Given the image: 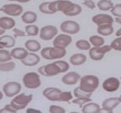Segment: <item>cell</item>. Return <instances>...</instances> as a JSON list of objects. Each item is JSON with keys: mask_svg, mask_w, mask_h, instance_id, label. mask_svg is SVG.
<instances>
[{"mask_svg": "<svg viewBox=\"0 0 121 113\" xmlns=\"http://www.w3.org/2000/svg\"><path fill=\"white\" fill-rule=\"evenodd\" d=\"M21 84L17 82H9L3 85V92L5 96L8 98H12L17 95L21 91Z\"/></svg>", "mask_w": 121, "mask_h": 113, "instance_id": "9", "label": "cell"}, {"mask_svg": "<svg viewBox=\"0 0 121 113\" xmlns=\"http://www.w3.org/2000/svg\"><path fill=\"white\" fill-rule=\"evenodd\" d=\"M73 3L69 0H56V9L57 12H62L64 15H66L69 11Z\"/></svg>", "mask_w": 121, "mask_h": 113, "instance_id": "18", "label": "cell"}, {"mask_svg": "<svg viewBox=\"0 0 121 113\" xmlns=\"http://www.w3.org/2000/svg\"><path fill=\"white\" fill-rule=\"evenodd\" d=\"M72 43V37L68 34H59L56 35L55 38L53 39L52 44L56 47H61V48H66Z\"/></svg>", "mask_w": 121, "mask_h": 113, "instance_id": "13", "label": "cell"}, {"mask_svg": "<svg viewBox=\"0 0 121 113\" xmlns=\"http://www.w3.org/2000/svg\"><path fill=\"white\" fill-rule=\"evenodd\" d=\"M11 59H12V56H11V52L4 49V48L0 49V62L9 61Z\"/></svg>", "mask_w": 121, "mask_h": 113, "instance_id": "34", "label": "cell"}, {"mask_svg": "<svg viewBox=\"0 0 121 113\" xmlns=\"http://www.w3.org/2000/svg\"><path fill=\"white\" fill-rule=\"evenodd\" d=\"M112 48L111 45H104L100 47H93L89 49V56L93 61H100L102 60L107 52H110Z\"/></svg>", "mask_w": 121, "mask_h": 113, "instance_id": "6", "label": "cell"}, {"mask_svg": "<svg viewBox=\"0 0 121 113\" xmlns=\"http://www.w3.org/2000/svg\"><path fill=\"white\" fill-rule=\"evenodd\" d=\"M27 113H41L40 110H37V109H34V108H28L26 110Z\"/></svg>", "mask_w": 121, "mask_h": 113, "instance_id": "44", "label": "cell"}, {"mask_svg": "<svg viewBox=\"0 0 121 113\" xmlns=\"http://www.w3.org/2000/svg\"><path fill=\"white\" fill-rule=\"evenodd\" d=\"M31 0H19V3H28V2H30Z\"/></svg>", "mask_w": 121, "mask_h": 113, "instance_id": "48", "label": "cell"}, {"mask_svg": "<svg viewBox=\"0 0 121 113\" xmlns=\"http://www.w3.org/2000/svg\"><path fill=\"white\" fill-rule=\"evenodd\" d=\"M40 55L45 60H57L66 55V49L61 47H45L40 51Z\"/></svg>", "mask_w": 121, "mask_h": 113, "instance_id": "2", "label": "cell"}, {"mask_svg": "<svg viewBox=\"0 0 121 113\" xmlns=\"http://www.w3.org/2000/svg\"><path fill=\"white\" fill-rule=\"evenodd\" d=\"M82 5H84L85 7H88L89 9L94 10L96 7V4L93 0H83L82 2Z\"/></svg>", "mask_w": 121, "mask_h": 113, "instance_id": "43", "label": "cell"}, {"mask_svg": "<svg viewBox=\"0 0 121 113\" xmlns=\"http://www.w3.org/2000/svg\"><path fill=\"white\" fill-rule=\"evenodd\" d=\"M119 99H120V103H121V95H120V96L119 97Z\"/></svg>", "mask_w": 121, "mask_h": 113, "instance_id": "52", "label": "cell"}, {"mask_svg": "<svg viewBox=\"0 0 121 113\" xmlns=\"http://www.w3.org/2000/svg\"><path fill=\"white\" fill-rule=\"evenodd\" d=\"M25 32L28 36H36L40 32L39 27L35 24H28L25 27Z\"/></svg>", "mask_w": 121, "mask_h": 113, "instance_id": "30", "label": "cell"}, {"mask_svg": "<svg viewBox=\"0 0 121 113\" xmlns=\"http://www.w3.org/2000/svg\"><path fill=\"white\" fill-rule=\"evenodd\" d=\"M120 80H121V78H120Z\"/></svg>", "mask_w": 121, "mask_h": 113, "instance_id": "53", "label": "cell"}, {"mask_svg": "<svg viewBox=\"0 0 121 113\" xmlns=\"http://www.w3.org/2000/svg\"><path fill=\"white\" fill-rule=\"evenodd\" d=\"M43 95L52 102L69 103L73 99V95L70 91H62L56 87H48L43 91Z\"/></svg>", "mask_w": 121, "mask_h": 113, "instance_id": "1", "label": "cell"}, {"mask_svg": "<svg viewBox=\"0 0 121 113\" xmlns=\"http://www.w3.org/2000/svg\"><path fill=\"white\" fill-rule=\"evenodd\" d=\"M33 99L32 95L18 94L11 101V106L16 111L23 110L32 102Z\"/></svg>", "mask_w": 121, "mask_h": 113, "instance_id": "5", "label": "cell"}, {"mask_svg": "<svg viewBox=\"0 0 121 113\" xmlns=\"http://www.w3.org/2000/svg\"><path fill=\"white\" fill-rule=\"evenodd\" d=\"M120 86V82L117 78H108L103 83V89L107 92H115L118 91Z\"/></svg>", "mask_w": 121, "mask_h": 113, "instance_id": "12", "label": "cell"}, {"mask_svg": "<svg viewBox=\"0 0 121 113\" xmlns=\"http://www.w3.org/2000/svg\"><path fill=\"white\" fill-rule=\"evenodd\" d=\"M116 36H121V27L118 29V30L116 31Z\"/></svg>", "mask_w": 121, "mask_h": 113, "instance_id": "46", "label": "cell"}, {"mask_svg": "<svg viewBox=\"0 0 121 113\" xmlns=\"http://www.w3.org/2000/svg\"><path fill=\"white\" fill-rule=\"evenodd\" d=\"M112 15L115 17H120L121 18V3H118L113 6V7L111 9Z\"/></svg>", "mask_w": 121, "mask_h": 113, "instance_id": "38", "label": "cell"}, {"mask_svg": "<svg viewBox=\"0 0 121 113\" xmlns=\"http://www.w3.org/2000/svg\"><path fill=\"white\" fill-rule=\"evenodd\" d=\"M13 33H14V37L15 38H18V37H24V36H27L26 32H23V30L17 28H14L12 29Z\"/></svg>", "mask_w": 121, "mask_h": 113, "instance_id": "41", "label": "cell"}, {"mask_svg": "<svg viewBox=\"0 0 121 113\" xmlns=\"http://www.w3.org/2000/svg\"><path fill=\"white\" fill-rule=\"evenodd\" d=\"M99 85V79L95 75H85L80 78L79 87L86 92L93 93Z\"/></svg>", "mask_w": 121, "mask_h": 113, "instance_id": "3", "label": "cell"}, {"mask_svg": "<svg viewBox=\"0 0 121 113\" xmlns=\"http://www.w3.org/2000/svg\"><path fill=\"white\" fill-rule=\"evenodd\" d=\"M58 34V30L53 25H45L40 29V38L43 40L48 41L55 38V36Z\"/></svg>", "mask_w": 121, "mask_h": 113, "instance_id": "11", "label": "cell"}, {"mask_svg": "<svg viewBox=\"0 0 121 113\" xmlns=\"http://www.w3.org/2000/svg\"><path fill=\"white\" fill-rule=\"evenodd\" d=\"M111 47L112 49L116 51H121V36H118V38L115 39L111 44Z\"/></svg>", "mask_w": 121, "mask_h": 113, "instance_id": "39", "label": "cell"}, {"mask_svg": "<svg viewBox=\"0 0 121 113\" xmlns=\"http://www.w3.org/2000/svg\"><path fill=\"white\" fill-rule=\"evenodd\" d=\"M92 22L97 26L103 24H112L114 23V19L108 14H98L92 17Z\"/></svg>", "mask_w": 121, "mask_h": 113, "instance_id": "15", "label": "cell"}, {"mask_svg": "<svg viewBox=\"0 0 121 113\" xmlns=\"http://www.w3.org/2000/svg\"><path fill=\"white\" fill-rule=\"evenodd\" d=\"M89 42L91 43V45L94 47H100L103 46L105 43V40L103 39L102 36H98V35H94V36H90Z\"/></svg>", "mask_w": 121, "mask_h": 113, "instance_id": "28", "label": "cell"}, {"mask_svg": "<svg viewBox=\"0 0 121 113\" xmlns=\"http://www.w3.org/2000/svg\"><path fill=\"white\" fill-rule=\"evenodd\" d=\"M37 15H36V12L32 11H28L23 12L22 15H21V19H22L23 23L26 24H34L35 22H36L37 20Z\"/></svg>", "mask_w": 121, "mask_h": 113, "instance_id": "21", "label": "cell"}, {"mask_svg": "<svg viewBox=\"0 0 121 113\" xmlns=\"http://www.w3.org/2000/svg\"><path fill=\"white\" fill-rule=\"evenodd\" d=\"M0 44L3 48H12L15 44V37L8 35H3L0 36Z\"/></svg>", "mask_w": 121, "mask_h": 113, "instance_id": "26", "label": "cell"}, {"mask_svg": "<svg viewBox=\"0 0 121 113\" xmlns=\"http://www.w3.org/2000/svg\"><path fill=\"white\" fill-rule=\"evenodd\" d=\"M114 3L112 0H99L97 3V7L102 11H108L113 7Z\"/></svg>", "mask_w": 121, "mask_h": 113, "instance_id": "27", "label": "cell"}, {"mask_svg": "<svg viewBox=\"0 0 121 113\" xmlns=\"http://www.w3.org/2000/svg\"><path fill=\"white\" fill-rule=\"evenodd\" d=\"M17 111L11 106V104H7L4 108L0 109V113H16Z\"/></svg>", "mask_w": 121, "mask_h": 113, "instance_id": "42", "label": "cell"}, {"mask_svg": "<svg viewBox=\"0 0 121 113\" xmlns=\"http://www.w3.org/2000/svg\"><path fill=\"white\" fill-rule=\"evenodd\" d=\"M5 32H6V30H4V29H3V28H0V36H3V35H4L5 34Z\"/></svg>", "mask_w": 121, "mask_h": 113, "instance_id": "47", "label": "cell"}, {"mask_svg": "<svg viewBox=\"0 0 121 113\" xmlns=\"http://www.w3.org/2000/svg\"><path fill=\"white\" fill-rule=\"evenodd\" d=\"M3 92L0 91V101L3 99Z\"/></svg>", "mask_w": 121, "mask_h": 113, "instance_id": "49", "label": "cell"}, {"mask_svg": "<svg viewBox=\"0 0 121 113\" xmlns=\"http://www.w3.org/2000/svg\"><path fill=\"white\" fill-rule=\"evenodd\" d=\"M2 48H3V46L1 45V44H0V49H2Z\"/></svg>", "mask_w": 121, "mask_h": 113, "instance_id": "51", "label": "cell"}, {"mask_svg": "<svg viewBox=\"0 0 121 113\" xmlns=\"http://www.w3.org/2000/svg\"><path fill=\"white\" fill-rule=\"evenodd\" d=\"M60 28L63 33L68 35H75L80 32V25L73 20H65L60 24Z\"/></svg>", "mask_w": 121, "mask_h": 113, "instance_id": "10", "label": "cell"}, {"mask_svg": "<svg viewBox=\"0 0 121 113\" xmlns=\"http://www.w3.org/2000/svg\"><path fill=\"white\" fill-rule=\"evenodd\" d=\"M82 11V9L81 6L77 4V3H73V6L71 7V8H70V10L68 11V13L65 15H67V16H76V15H78L81 14Z\"/></svg>", "mask_w": 121, "mask_h": 113, "instance_id": "31", "label": "cell"}, {"mask_svg": "<svg viewBox=\"0 0 121 113\" xmlns=\"http://www.w3.org/2000/svg\"><path fill=\"white\" fill-rule=\"evenodd\" d=\"M38 73L44 77H53L61 73L60 69L55 61L40 66L38 69Z\"/></svg>", "mask_w": 121, "mask_h": 113, "instance_id": "7", "label": "cell"}, {"mask_svg": "<svg viewBox=\"0 0 121 113\" xmlns=\"http://www.w3.org/2000/svg\"><path fill=\"white\" fill-rule=\"evenodd\" d=\"M24 47L28 52H36L41 49V44L36 40H28L25 42Z\"/></svg>", "mask_w": 121, "mask_h": 113, "instance_id": "23", "label": "cell"}, {"mask_svg": "<svg viewBox=\"0 0 121 113\" xmlns=\"http://www.w3.org/2000/svg\"><path fill=\"white\" fill-rule=\"evenodd\" d=\"M16 67V64L14 61H5L0 62V71L2 72H10L14 70Z\"/></svg>", "mask_w": 121, "mask_h": 113, "instance_id": "29", "label": "cell"}, {"mask_svg": "<svg viewBox=\"0 0 121 113\" xmlns=\"http://www.w3.org/2000/svg\"><path fill=\"white\" fill-rule=\"evenodd\" d=\"M120 104V99L117 97H112V98L106 99L103 101L102 104V110L108 113H112L113 110L118 107Z\"/></svg>", "mask_w": 121, "mask_h": 113, "instance_id": "14", "label": "cell"}, {"mask_svg": "<svg viewBox=\"0 0 121 113\" xmlns=\"http://www.w3.org/2000/svg\"><path fill=\"white\" fill-rule=\"evenodd\" d=\"M0 11L7 15L8 16L14 17L19 16L23 14V8L21 5L16 4V3H10V4H5L0 7Z\"/></svg>", "mask_w": 121, "mask_h": 113, "instance_id": "8", "label": "cell"}, {"mask_svg": "<svg viewBox=\"0 0 121 113\" xmlns=\"http://www.w3.org/2000/svg\"><path fill=\"white\" fill-rule=\"evenodd\" d=\"M55 62L57 64V65L59 66L61 73H65V72H67L68 70H69V63H68V62H66L65 61H60V60L56 61Z\"/></svg>", "mask_w": 121, "mask_h": 113, "instance_id": "37", "label": "cell"}, {"mask_svg": "<svg viewBox=\"0 0 121 113\" xmlns=\"http://www.w3.org/2000/svg\"><path fill=\"white\" fill-rule=\"evenodd\" d=\"M40 61V57L37 54L34 53V52H28V54L25 58H23V60H21L22 64H23L26 66H34L39 64V62Z\"/></svg>", "mask_w": 121, "mask_h": 113, "instance_id": "17", "label": "cell"}, {"mask_svg": "<svg viewBox=\"0 0 121 113\" xmlns=\"http://www.w3.org/2000/svg\"><path fill=\"white\" fill-rule=\"evenodd\" d=\"M81 76L78 73L74 71L69 72V73L65 74L63 77L61 78V82L65 85L68 86H73L78 83V82L80 81Z\"/></svg>", "mask_w": 121, "mask_h": 113, "instance_id": "16", "label": "cell"}, {"mask_svg": "<svg viewBox=\"0 0 121 113\" xmlns=\"http://www.w3.org/2000/svg\"><path fill=\"white\" fill-rule=\"evenodd\" d=\"M92 94L93 93L86 92V91H83V90H82L79 87H76V88L73 90V95L75 96V98H80V97H83V98H91Z\"/></svg>", "mask_w": 121, "mask_h": 113, "instance_id": "32", "label": "cell"}, {"mask_svg": "<svg viewBox=\"0 0 121 113\" xmlns=\"http://www.w3.org/2000/svg\"><path fill=\"white\" fill-rule=\"evenodd\" d=\"M97 32L102 36H108L113 34L114 28L112 24H103L99 25L97 28Z\"/></svg>", "mask_w": 121, "mask_h": 113, "instance_id": "25", "label": "cell"}, {"mask_svg": "<svg viewBox=\"0 0 121 113\" xmlns=\"http://www.w3.org/2000/svg\"><path fill=\"white\" fill-rule=\"evenodd\" d=\"M39 11L43 14L52 15V11L49 9V2H44L39 5Z\"/></svg>", "mask_w": 121, "mask_h": 113, "instance_id": "35", "label": "cell"}, {"mask_svg": "<svg viewBox=\"0 0 121 113\" xmlns=\"http://www.w3.org/2000/svg\"><path fill=\"white\" fill-rule=\"evenodd\" d=\"M23 83L26 88L34 90L37 89L41 86V80L40 75L36 72H28L23 77Z\"/></svg>", "mask_w": 121, "mask_h": 113, "instance_id": "4", "label": "cell"}, {"mask_svg": "<svg viewBox=\"0 0 121 113\" xmlns=\"http://www.w3.org/2000/svg\"><path fill=\"white\" fill-rule=\"evenodd\" d=\"M75 45L80 50H89L91 48V43L86 40H78L75 43Z\"/></svg>", "mask_w": 121, "mask_h": 113, "instance_id": "33", "label": "cell"}, {"mask_svg": "<svg viewBox=\"0 0 121 113\" xmlns=\"http://www.w3.org/2000/svg\"><path fill=\"white\" fill-rule=\"evenodd\" d=\"M28 51L25 48H15L11 50V54L12 58H15V59L17 60H23V58H25L27 56V55L28 54Z\"/></svg>", "mask_w": 121, "mask_h": 113, "instance_id": "24", "label": "cell"}, {"mask_svg": "<svg viewBox=\"0 0 121 113\" xmlns=\"http://www.w3.org/2000/svg\"><path fill=\"white\" fill-rule=\"evenodd\" d=\"M91 102V98H83V97H80V98H76L72 99V103L74 104L78 105L80 108H82V106L84 104H86V103Z\"/></svg>", "mask_w": 121, "mask_h": 113, "instance_id": "36", "label": "cell"}, {"mask_svg": "<svg viewBox=\"0 0 121 113\" xmlns=\"http://www.w3.org/2000/svg\"><path fill=\"white\" fill-rule=\"evenodd\" d=\"M87 58L85 54L82 53H74L69 57V62L73 65H81L86 61Z\"/></svg>", "mask_w": 121, "mask_h": 113, "instance_id": "22", "label": "cell"}, {"mask_svg": "<svg viewBox=\"0 0 121 113\" xmlns=\"http://www.w3.org/2000/svg\"><path fill=\"white\" fill-rule=\"evenodd\" d=\"M114 21H116L117 24H121V18H120V17H116V18L114 19Z\"/></svg>", "mask_w": 121, "mask_h": 113, "instance_id": "45", "label": "cell"}, {"mask_svg": "<svg viewBox=\"0 0 121 113\" xmlns=\"http://www.w3.org/2000/svg\"><path fill=\"white\" fill-rule=\"evenodd\" d=\"M8 1H15V2H19V0H8Z\"/></svg>", "mask_w": 121, "mask_h": 113, "instance_id": "50", "label": "cell"}, {"mask_svg": "<svg viewBox=\"0 0 121 113\" xmlns=\"http://www.w3.org/2000/svg\"><path fill=\"white\" fill-rule=\"evenodd\" d=\"M48 111L50 113H65V108L60 106H56V105H51Z\"/></svg>", "mask_w": 121, "mask_h": 113, "instance_id": "40", "label": "cell"}, {"mask_svg": "<svg viewBox=\"0 0 121 113\" xmlns=\"http://www.w3.org/2000/svg\"><path fill=\"white\" fill-rule=\"evenodd\" d=\"M102 112V108L96 103L89 102L84 104L82 108V113H99Z\"/></svg>", "mask_w": 121, "mask_h": 113, "instance_id": "20", "label": "cell"}, {"mask_svg": "<svg viewBox=\"0 0 121 113\" xmlns=\"http://www.w3.org/2000/svg\"><path fill=\"white\" fill-rule=\"evenodd\" d=\"M15 27V20L11 16L0 17V28L4 30H11Z\"/></svg>", "mask_w": 121, "mask_h": 113, "instance_id": "19", "label": "cell"}]
</instances>
